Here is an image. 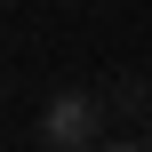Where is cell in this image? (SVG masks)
I'll return each mask as SVG.
<instances>
[{
    "label": "cell",
    "mask_w": 152,
    "mask_h": 152,
    "mask_svg": "<svg viewBox=\"0 0 152 152\" xmlns=\"http://www.w3.org/2000/svg\"><path fill=\"white\" fill-rule=\"evenodd\" d=\"M0 8H8V0H0Z\"/></svg>",
    "instance_id": "obj_2"
},
{
    "label": "cell",
    "mask_w": 152,
    "mask_h": 152,
    "mask_svg": "<svg viewBox=\"0 0 152 152\" xmlns=\"http://www.w3.org/2000/svg\"><path fill=\"white\" fill-rule=\"evenodd\" d=\"M104 136V96H88V88H56L48 96V112H40V144L56 152H88Z\"/></svg>",
    "instance_id": "obj_1"
}]
</instances>
